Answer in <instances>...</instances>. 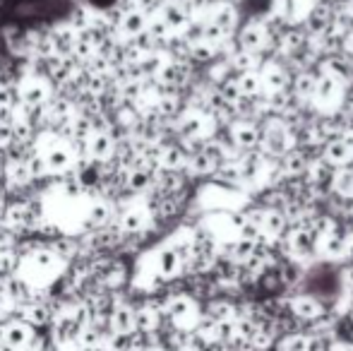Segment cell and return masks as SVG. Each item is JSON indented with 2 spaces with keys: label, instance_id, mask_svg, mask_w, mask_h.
Here are the masks:
<instances>
[{
  "label": "cell",
  "instance_id": "1",
  "mask_svg": "<svg viewBox=\"0 0 353 351\" xmlns=\"http://www.w3.org/2000/svg\"><path fill=\"white\" fill-rule=\"evenodd\" d=\"M34 330L37 328H32V325L22 318L5 323V339H3L5 347H10L12 351H27L34 344V339H37Z\"/></svg>",
  "mask_w": 353,
  "mask_h": 351
},
{
  "label": "cell",
  "instance_id": "2",
  "mask_svg": "<svg viewBox=\"0 0 353 351\" xmlns=\"http://www.w3.org/2000/svg\"><path fill=\"white\" fill-rule=\"evenodd\" d=\"M132 310H128V308H118L116 313L111 315V320H108V323H111V330L116 334H125L128 330L132 328Z\"/></svg>",
  "mask_w": 353,
  "mask_h": 351
}]
</instances>
